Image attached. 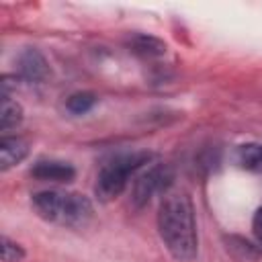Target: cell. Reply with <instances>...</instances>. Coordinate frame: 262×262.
<instances>
[{
  "label": "cell",
  "instance_id": "cell-1",
  "mask_svg": "<svg viewBox=\"0 0 262 262\" xmlns=\"http://www.w3.org/2000/svg\"><path fill=\"white\" fill-rule=\"evenodd\" d=\"M158 231L174 260L190 262L196 258V219L192 201L186 192H166L158 211Z\"/></svg>",
  "mask_w": 262,
  "mask_h": 262
},
{
  "label": "cell",
  "instance_id": "cell-2",
  "mask_svg": "<svg viewBox=\"0 0 262 262\" xmlns=\"http://www.w3.org/2000/svg\"><path fill=\"white\" fill-rule=\"evenodd\" d=\"M33 209L37 215L49 223H59L68 227L84 225L92 217V203L88 196L66 190H41L33 194Z\"/></svg>",
  "mask_w": 262,
  "mask_h": 262
},
{
  "label": "cell",
  "instance_id": "cell-3",
  "mask_svg": "<svg viewBox=\"0 0 262 262\" xmlns=\"http://www.w3.org/2000/svg\"><path fill=\"white\" fill-rule=\"evenodd\" d=\"M149 160H151L149 151H129V154H121V156H115L113 160H108L98 170L96 186H94L96 196L104 203L117 199L125 190L129 178L137 170H141Z\"/></svg>",
  "mask_w": 262,
  "mask_h": 262
},
{
  "label": "cell",
  "instance_id": "cell-4",
  "mask_svg": "<svg viewBox=\"0 0 262 262\" xmlns=\"http://www.w3.org/2000/svg\"><path fill=\"white\" fill-rule=\"evenodd\" d=\"M174 180V174L170 170V166H154L149 170H145L143 174H139L133 182V190H131V203L133 207L141 209L145 207L156 194L160 192H168L170 184Z\"/></svg>",
  "mask_w": 262,
  "mask_h": 262
},
{
  "label": "cell",
  "instance_id": "cell-5",
  "mask_svg": "<svg viewBox=\"0 0 262 262\" xmlns=\"http://www.w3.org/2000/svg\"><path fill=\"white\" fill-rule=\"evenodd\" d=\"M31 174L39 180H49V182H70L76 176V170L72 164L61 162V160H39L33 168Z\"/></svg>",
  "mask_w": 262,
  "mask_h": 262
},
{
  "label": "cell",
  "instance_id": "cell-6",
  "mask_svg": "<svg viewBox=\"0 0 262 262\" xmlns=\"http://www.w3.org/2000/svg\"><path fill=\"white\" fill-rule=\"evenodd\" d=\"M27 151H29V145H27L25 139H20V137H2V141H0V168L8 170L14 164L23 162Z\"/></svg>",
  "mask_w": 262,
  "mask_h": 262
},
{
  "label": "cell",
  "instance_id": "cell-7",
  "mask_svg": "<svg viewBox=\"0 0 262 262\" xmlns=\"http://www.w3.org/2000/svg\"><path fill=\"white\" fill-rule=\"evenodd\" d=\"M20 72L27 80H43L47 74V63L43 59V55L35 49H27L20 55Z\"/></svg>",
  "mask_w": 262,
  "mask_h": 262
},
{
  "label": "cell",
  "instance_id": "cell-8",
  "mask_svg": "<svg viewBox=\"0 0 262 262\" xmlns=\"http://www.w3.org/2000/svg\"><path fill=\"white\" fill-rule=\"evenodd\" d=\"M235 160L244 170L262 172V143H244L235 151Z\"/></svg>",
  "mask_w": 262,
  "mask_h": 262
},
{
  "label": "cell",
  "instance_id": "cell-9",
  "mask_svg": "<svg viewBox=\"0 0 262 262\" xmlns=\"http://www.w3.org/2000/svg\"><path fill=\"white\" fill-rule=\"evenodd\" d=\"M23 121V108L16 100H12L8 94H4L2 100V111H0V129L2 131H10L14 127H18Z\"/></svg>",
  "mask_w": 262,
  "mask_h": 262
},
{
  "label": "cell",
  "instance_id": "cell-10",
  "mask_svg": "<svg viewBox=\"0 0 262 262\" xmlns=\"http://www.w3.org/2000/svg\"><path fill=\"white\" fill-rule=\"evenodd\" d=\"M96 94H92V92H76V94H72L70 98H68V102H66V106H68V111L70 113H74V115H84V113H88L94 104H96Z\"/></svg>",
  "mask_w": 262,
  "mask_h": 262
},
{
  "label": "cell",
  "instance_id": "cell-11",
  "mask_svg": "<svg viewBox=\"0 0 262 262\" xmlns=\"http://www.w3.org/2000/svg\"><path fill=\"white\" fill-rule=\"evenodd\" d=\"M131 47H133V51H137V53H141V55H160V53H164V49H166L162 41H158V39H154V37H145V35L133 37Z\"/></svg>",
  "mask_w": 262,
  "mask_h": 262
},
{
  "label": "cell",
  "instance_id": "cell-12",
  "mask_svg": "<svg viewBox=\"0 0 262 262\" xmlns=\"http://www.w3.org/2000/svg\"><path fill=\"white\" fill-rule=\"evenodd\" d=\"M25 256V252H23V248L16 244V242H12L10 237H2V260L4 262H18L20 258Z\"/></svg>",
  "mask_w": 262,
  "mask_h": 262
},
{
  "label": "cell",
  "instance_id": "cell-13",
  "mask_svg": "<svg viewBox=\"0 0 262 262\" xmlns=\"http://www.w3.org/2000/svg\"><path fill=\"white\" fill-rule=\"evenodd\" d=\"M252 231H254L256 239L262 244V207L254 213V219H252Z\"/></svg>",
  "mask_w": 262,
  "mask_h": 262
}]
</instances>
